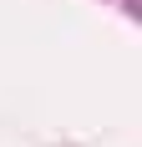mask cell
I'll use <instances>...</instances> for the list:
<instances>
[{"mask_svg": "<svg viewBox=\"0 0 142 147\" xmlns=\"http://www.w3.org/2000/svg\"><path fill=\"white\" fill-rule=\"evenodd\" d=\"M122 10H127V15H142V0H122Z\"/></svg>", "mask_w": 142, "mask_h": 147, "instance_id": "6da1fadb", "label": "cell"}]
</instances>
